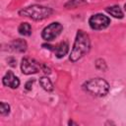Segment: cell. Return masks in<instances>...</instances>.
Instances as JSON below:
<instances>
[{
	"label": "cell",
	"mask_w": 126,
	"mask_h": 126,
	"mask_svg": "<svg viewBox=\"0 0 126 126\" xmlns=\"http://www.w3.org/2000/svg\"><path fill=\"white\" fill-rule=\"evenodd\" d=\"M90 48H91V39L89 34L86 32L79 30L77 32L75 41L69 56L70 61L71 62L79 61L90 51Z\"/></svg>",
	"instance_id": "obj_1"
},
{
	"label": "cell",
	"mask_w": 126,
	"mask_h": 126,
	"mask_svg": "<svg viewBox=\"0 0 126 126\" xmlns=\"http://www.w3.org/2000/svg\"><path fill=\"white\" fill-rule=\"evenodd\" d=\"M82 88L88 94L97 97L105 96L109 92V84L102 78H92L86 81Z\"/></svg>",
	"instance_id": "obj_2"
},
{
	"label": "cell",
	"mask_w": 126,
	"mask_h": 126,
	"mask_svg": "<svg viewBox=\"0 0 126 126\" xmlns=\"http://www.w3.org/2000/svg\"><path fill=\"white\" fill-rule=\"evenodd\" d=\"M52 13H53V10L50 7L37 5V4L25 7L18 12L20 16L30 18L33 21H42L44 19H47L52 15Z\"/></svg>",
	"instance_id": "obj_3"
},
{
	"label": "cell",
	"mask_w": 126,
	"mask_h": 126,
	"mask_svg": "<svg viewBox=\"0 0 126 126\" xmlns=\"http://www.w3.org/2000/svg\"><path fill=\"white\" fill-rule=\"evenodd\" d=\"M63 31V26L59 22H52L41 32V37L45 41H52L59 36Z\"/></svg>",
	"instance_id": "obj_4"
},
{
	"label": "cell",
	"mask_w": 126,
	"mask_h": 126,
	"mask_svg": "<svg viewBox=\"0 0 126 126\" xmlns=\"http://www.w3.org/2000/svg\"><path fill=\"white\" fill-rule=\"evenodd\" d=\"M110 25V19L100 13L94 14L89 19V26L94 31H101Z\"/></svg>",
	"instance_id": "obj_5"
},
{
	"label": "cell",
	"mask_w": 126,
	"mask_h": 126,
	"mask_svg": "<svg viewBox=\"0 0 126 126\" xmlns=\"http://www.w3.org/2000/svg\"><path fill=\"white\" fill-rule=\"evenodd\" d=\"M41 67L42 63H39L30 57H24L21 61V71L25 75L35 74L38 71H41Z\"/></svg>",
	"instance_id": "obj_6"
},
{
	"label": "cell",
	"mask_w": 126,
	"mask_h": 126,
	"mask_svg": "<svg viewBox=\"0 0 126 126\" xmlns=\"http://www.w3.org/2000/svg\"><path fill=\"white\" fill-rule=\"evenodd\" d=\"M42 46L46 49H49L51 50L55 56L57 58H63L65 55H67L68 51H69V44L67 41H62V42H59L58 44L56 45H50V44H42Z\"/></svg>",
	"instance_id": "obj_7"
},
{
	"label": "cell",
	"mask_w": 126,
	"mask_h": 126,
	"mask_svg": "<svg viewBox=\"0 0 126 126\" xmlns=\"http://www.w3.org/2000/svg\"><path fill=\"white\" fill-rule=\"evenodd\" d=\"M2 84L5 87H9L11 89H17L20 86V80L12 71H8L2 78Z\"/></svg>",
	"instance_id": "obj_8"
},
{
	"label": "cell",
	"mask_w": 126,
	"mask_h": 126,
	"mask_svg": "<svg viewBox=\"0 0 126 126\" xmlns=\"http://www.w3.org/2000/svg\"><path fill=\"white\" fill-rule=\"evenodd\" d=\"M10 48L16 52L24 53V52H26V50L28 48V44H27L26 40L21 39V38H17V39H14L10 43Z\"/></svg>",
	"instance_id": "obj_9"
},
{
	"label": "cell",
	"mask_w": 126,
	"mask_h": 126,
	"mask_svg": "<svg viewBox=\"0 0 126 126\" xmlns=\"http://www.w3.org/2000/svg\"><path fill=\"white\" fill-rule=\"evenodd\" d=\"M105 11H106L110 16H112V17L115 18V19H122V18L124 17V13H123L122 9H121L118 5H112V6L106 7V8H105Z\"/></svg>",
	"instance_id": "obj_10"
},
{
	"label": "cell",
	"mask_w": 126,
	"mask_h": 126,
	"mask_svg": "<svg viewBox=\"0 0 126 126\" xmlns=\"http://www.w3.org/2000/svg\"><path fill=\"white\" fill-rule=\"evenodd\" d=\"M18 32L24 36H30L32 34V26L29 23H21L18 27Z\"/></svg>",
	"instance_id": "obj_11"
},
{
	"label": "cell",
	"mask_w": 126,
	"mask_h": 126,
	"mask_svg": "<svg viewBox=\"0 0 126 126\" xmlns=\"http://www.w3.org/2000/svg\"><path fill=\"white\" fill-rule=\"evenodd\" d=\"M39 84H40L41 88L44 91H46V92L53 91V84H52V82L50 81V79L48 77H45V76L40 77L39 78Z\"/></svg>",
	"instance_id": "obj_12"
},
{
	"label": "cell",
	"mask_w": 126,
	"mask_h": 126,
	"mask_svg": "<svg viewBox=\"0 0 126 126\" xmlns=\"http://www.w3.org/2000/svg\"><path fill=\"white\" fill-rule=\"evenodd\" d=\"M86 1L85 0H69L66 4H65V7L67 9H75L83 4H85Z\"/></svg>",
	"instance_id": "obj_13"
},
{
	"label": "cell",
	"mask_w": 126,
	"mask_h": 126,
	"mask_svg": "<svg viewBox=\"0 0 126 126\" xmlns=\"http://www.w3.org/2000/svg\"><path fill=\"white\" fill-rule=\"evenodd\" d=\"M95 68L97 69V70H99V71H106L107 70V65H106V62H105V60L104 59H102V58H98V59H96L95 60Z\"/></svg>",
	"instance_id": "obj_14"
},
{
	"label": "cell",
	"mask_w": 126,
	"mask_h": 126,
	"mask_svg": "<svg viewBox=\"0 0 126 126\" xmlns=\"http://www.w3.org/2000/svg\"><path fill=\"white\" fill-rule=\"evenodd\" d=\"M10 110H11L10 105L8 103L4 102V101H1V103H0V113H1V115H3V116L8 115L10 113Z\"/></svg>",
	"instance_id": "obj_15"
},
{
	"label": "cell",
	"mask_w": 126,
	"mask_h": 126,
	"mask_svg": "<svg viewBox=\"0 0 126 126\" xmlns=\"http://www.w3.org/2000/svg\"><path fill=\"white\" fill-rule=\"evenodd\" d=\"M32 83H33V81H32V80L28 81V82L26 83V85H25V87H26V90H28V91L32 90Z\"/></svg>",
	"instance_id": "obj_16"
},
{
	"label": "cell",
	"mask_w": 126,
	"mask_h": 126,
	"mask_svg": "<svg viewBox=\"0 0 126 126\" xmlns=\"http://www.w3.org/2000/svg\"><path fill=\"white\" fill-rule=\"evenodd\" d=\"M68 124H69V125H77V123H75V122H73L72 120H70V121L68 122Z\"/></svg>",
	"instance_id": "obj_17"
},
{
	"label": "cell",
	"mask_w": 126,
	"mask_h": 126,
	"mask_svg": "<svg viewBox=\"0 0 126 126\" xmlns=\"http://www.w3.org/2000/svg\"><path fill=\"white\" fill-rule=\"evenodd\" d=\"M124 10L126 11V3H125V5H124Z\"/></svg>",
	"instance_id": "obj_18"
},
{
	"label": "cell",
	"mask_w": 126,
	"mask_h": 126,
	"mask_svg": "<svg viewBox=\"0 0 126 126\" xmlns=\"http://www.w3.org/2000/svg\"><path fill=\"white\" fill-rule=\"evenodd\" d=\"M39 1H44V0H39Z\"/></svg>",
	"instance_id": "obj_19"
}]
</instances>
